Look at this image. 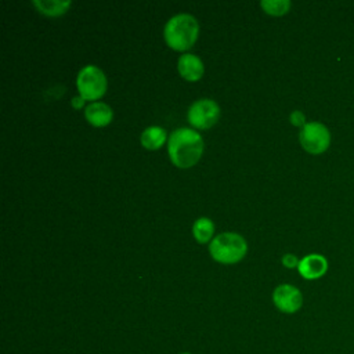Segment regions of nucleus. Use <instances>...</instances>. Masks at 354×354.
<instances>
[{
    "instance_id": "nucleus-11",
    "label": "nucleus",
    "mask_w": 354,
    "mask_h": 354,
    "mask_svg": "<svg viewBox=\"0 0 354 354\" xmlns=\"http://www.w3.org/2000/svg\"><path fill=\"white\" fill-rule=\"evenodd\" d=\"M165 138L166 130L160 126H149L141 133V144L149 149L159 148L165 142Z\"/></svg>"
},
{
    "instance_id": "nucleus-9",
    "label": "nucleus",
    "mask_w": 354,
    "mask_h": 354,
    "mask_svg": "<svg viewBox=\"0 0 354 354\" xmlns=\"http://www.w3.org/2000/svg\"><path fill=\"white\" fill-rule=\"evenodd\" d=\"M177 68L180 75L187 80H198L203 73V64L195 54L185 53L178 57Z\"/></svg>"
},
{
    "instance_id": "nucleus-8",
    "label": "nucleus",
    "mask_w": 354,
    "mask_h": 354,
    "mask_svg": "<svg viewBox=\"0 0 354 354\" xmlns=\"http://www.w3.org/2000/svg\"><path fill=\"white\" fill-rule=\"evenodd\" d=\"M299 272L306 279H317L321 278L328 270V260L318 253H311L304 256L299 261Z\"/></svg>"
},
{
    "instance_id": "nucleus-3",
    "label": "nucleus",
    "mask_w": 354,
    "mask_h": 354,
    "mask_svg": "<svg viewBox=\"0 0 354 354\" xmlns=\"http://www.w3.org/2000/svg\"><path fill=\"white\" fill-rule=\"evenodd\" d=\"M246 249V241L236 232L218 234L209 245L210 254L220 263H235L241 260L245 256Z\"/></svg>"
},
{
    "instance_id": "nucleus-17",
    "label": "nucleus",
    "mask_w": 354,
    "mask_h": 354,
    "mask_svg": "<svg viewBox=\"0 0 354 354\" xmlns=\"http://www.w3.org/2000/svg\"><path fill=\"white\" fill-rule=\"evenodd\" d=\"M84 98L82 97V95H75L73 98H72V105L75 106V108H82L83 106V104H84Z\"/></svg>"
},
{
    "instance_id": "nucleus-13",
    "label": "nucleus",
    "mask_w": 354,
    "mask_h": 354,
    "mask_svg": "<svg viewBox=\"0 0 354 354\" xmlns=\"http://www.w3.org/2000/svg\"><path fill=\"white\" fill-rule=\"evenodd\" d=\"M213 230H214V225H213L212 220L207 217L196 218L192 225V232H194L196 241H199V242H207L213 234Z\"/></svg>"
},
{
    "instance_id": "nucleus-6",
    "label": "nucleus",
    "mask_w": 354,
    "mask_h": 354,
    "mask_svg": "<svg viewBox=\"0 0 354 354\" xmlns=\"http://www.w3.org/2000/svg\"><path fill=\"white\" fill-rule=\"evenodd\" d=\"M220 116L218 104L210 98H201L191 104L188 109V120L192 126L207 129L213 126Z\"/></svg>"
},
{
    "instance_id": "nucleus-18",
    "label": "nucleus",
    "mask_w": 354,
    "mask_h": 354,
    "mask_svg": "<svg viewBox=\"0 0 354 354\" xmlns=\"http://www.w3.org/2000/svg\"><path fill=\"white\" fill-rule=\"evenodd\" d=\"M181 354H191V353H181Z\"/></svg>"
},
{
    "instance_id": "nucleus-16",
    "label": "nucleus",
    "mask_w": 354,
    "mask_h": 354,
    "mask_svg": "<svg viewBox=\"0 0 354 354\" xmlns=\"http://www.w3.org/2000/svg\"><path fill=\"white\" fill-rule=\"evenodd\" d=\"M299 261H300V260H297V257H296L295 254H292V253H286V254L282 256V263H283V266L288 267V268L297 267V266H299Z\"/></svg>"
},
{
    "instance_id": "nucleus-15",
    "label": "nucleus",
    "mask_w": 354,
    "mask_h": 354,
    "mask_svg": "<svg viewBox=\"0 0 354 354\" xmlns=\"http://www.w3.org/2000/svg\"><path fill=\"white\" fill-rule=\"evenodd\" d=\"M289 119H290V122L295 124V126H304L306 124V116H304V113L301 112V111H293L292 113H290V116H289Z\"/></svg>"
},
{
    "instance_id": "nucleus-10",
    "label": "nucleus",
    "mask_w": 354,
    "mask_h": 354,
    "mask_svg": "<svg viewBox=\"0 0 354 354\" xmlns=\"http://www.w3.org/2000/svg\"><path fill=\"white\" fill-rule=\"evenodd\" d=\"M84 116L94 126H105L112 119V109L105 102L94 101L86 106Z\"/></svg>"
},
{
    "instance_id": "nucleus-12",
    "label": "nucleus",
    "mask_w": 354,
    "mask_h": 354,
    "mask_svg": "<svg viewBox=\"0 0 354 354\" xmlns=\"http://www.w3.org/2000/svg\"><path fill=\"white\" fill-rule=\"evenodd\" d=\"M33 6L46 15H61L71 6L69 0H33Z\"/></svg>"
},
{
    "instance_id": "nucleus-4",
    "label": "nucleus",
    "mask_w": 354,
    "mask_h": 354,
    "mask_svg": "<svg viewBox=\"0 0 354 354\" xmlns=\"http://www.w3.org/2000/svg\"><path fill=\"white\" fill-rule=\"evenodd\" d=\"M76 84L84 100H95L105 93L106 79L98 66L84 65L77 72Z\"/></svg>"
},
{
    "instance_id": "nucleus-5",
    "label": "nucleus",
    "mask_w": 354,
    "mask_h": 354,
    "mask_svg": "<svg viewBox=\"0 0 354 354\" xmlns=\"http://www.w3.org/2000/svg\"><path fill=\"white\" fill-rule=\"evenodd\" d=\"M299 140L307 152L318 155L328 149L330 144V133L321 122H307L299 133Z\"/></svg>"
},
{
    "instance_id": "nucleus-7",
    "label": "nucleus",
    "mask_w": 354,
    "mask_h": 354,
    "mask_svg": "<svg viewBox=\"0 0 354 354\" xmlns=\"http://www.w3.org/2000/svg\"><path fill=\"white\" fill-rule=\"evenodd\" d=\"M272 301L275 307L282 313L293 314L300 310L303 304V296L296 286L290 283H282L274 289Z\"/></svg>"
},
{
    "instance_id": "nucleus-2",
    "label": "nucleus",
    "mask_w": 354,
    "mask_h": 354,
    "mask_svg": "<svg viewBox=\"0 0 354 354\" xmlns=\"http://www.w3.org/2000/svg\"><path fill=\"white\" fill-rule=\"evenodd\" d=\"M199 33L195 17L187 12L173 15L165 25L163 36L166 43L176 50H185L194 44Z\"/></svg>"
},
{
    "instance_id": "nucleus-1",
    "label": "nucleus",
    "mask_w": 354,
    "mask_h": 354,
    "mask_svg": "<svg viewBox=\"0 0 354 354\" xmlns=\"http://www.w3.org/2000/svg\"><path fill=\"white\" fill-rule=\"evenodd\" d=\"M167 149L176 166L189 167L201 158L203 140L198 131L188 127H178L170 133Z\"/></svg>"
},
{
    "instance_id": "nucleus-14",
    "label": "nucleus",
    "mask_w": 354,
    "mask_h": 354,
    "mask_svg": "<svg viewBox=\"0 0 354 354\" xmlns=\"http://www.w3.org/2000/svg\"><path fill=\"white\" fill-rule=\"evenodd\" d=\"M260 4L264 11L272 15H282L290 8L289 0H261Z\"/></svg>"
}]
</instances>
